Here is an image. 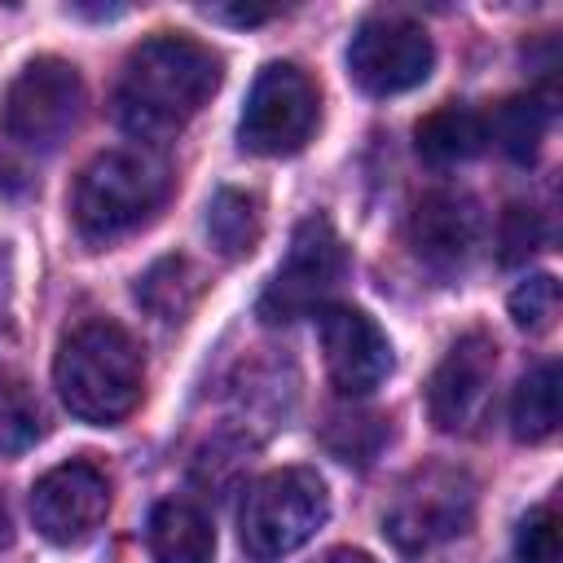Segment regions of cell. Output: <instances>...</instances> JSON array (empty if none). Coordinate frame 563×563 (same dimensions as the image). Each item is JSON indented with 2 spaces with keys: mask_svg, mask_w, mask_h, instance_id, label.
Returning <instances> with one entry per match:
<instances>
[{
  "mask_svg": "<svg viewBox=\"0 0 563 563\" xmlns=\"http://www.w3.org/2000/svg\"><path fill=\"white\" fill-rule=\"evenodd\" d=\"M220 88V57L176 31L136 44L114 88V119L136 141H172Z\"/></svg>",
  "mask_w": 563,
  "mask_h": 563,
  "instance_id": "6da1fadb",
  "label": "cell"
},
{
  "mask_svg": "<svg viewBox=\"0 0 563 563\" xmlns=\"http://www.w3.org/2000/svg\"><path fill=\"white\" fill-rule=\"evenodd\" d=\"M53 383L62 405L92 427H114L141 405L145 387V365L136 339L106 317L79 321L66 330L57 361H53Z\"/></svg>",
  "mask_w": 563,
  "mask_h": 563,
  "instance_id": "7a4b0ae2",
  "label": "cell"
},
{
  "mask_svg": "<svg viewBox=\"0 0 563 563\" xmlns=\"http://www.w3.org/2000/svg\"><path fill=\"white\" fill-rule=\"evenodd\" d=\"M172 172L154 150L123 145L84 163L70 189V220L88 242H114L141 229L167 198Z\"/></svg>",
  "mask_w": 563,
  "mask_h": 563,
  "instance_id": "3957f363",
  "label": "cell"
},
{
  "mask_svg": "<svg viewBox=\"0 0 563 563\" xmlns=\"http://www.w3.org/2000/svg\"><path fill=\"white\" fill-rule=\"evenodd\" d=\"M325 515H330V493H325L317 471H308V466L268 471L246 488V501H242V515H238L242 545L260 563L286 559L303 541L317 537Z\"/></svg>",
  "mask_w": 563,
  "mask_h": 563,
  "instance_id": "277c9868",
  "label": "cell"
},
{
  "mask_svg": "<svg viewBox=\"0 0 563 563\" xmlns=\"http://www.w3.org/2000/svg\"><path fill=\"white\" fill-rule=\"evenodd\" d=\"M471 519H475V479L462 466L427 462L396 484L383 510V532L396 550L422 554L462 537Z\"/></svg>",
  "mask_w": 563,
  "mask_h": 563,
  "instance_id": "5b68a950",
  "label": "cell"
},
{
  "mask_svg": "<svg viewBox=\"0 0 563 563\" xmlns=\"http://www.w3.org/2000/svg\"><path fill=\"white\" fill-rule=\"evenodd\" d=\"M84 114V79L62 57L26 62L0 97V136L26 154H53Z\"/></svg>",
  "mask_w": 563,
  "mask_h": 563,
  "instance_id": "8992f818",
  "label": "cell"
},
{
  "mask_svg": "<svg viewBox=\"0 0 563 563\" xmlns=\"http://www.w3.org/2000/svg\"><path fill=\"white\" fill-rule=\"evenodd\" d=\"M343 277H347V246H343V238L334 233V224L325 216H308V220L295 224L286 260L268 277L255 312L268 325L299 321L308 312H321L330 303V295L343 286Z\"/></svg>",
  "mask_w": 563,
  "mask_h": 563,
  "instance_id": "52a82bcc",
  "label": "cell"
},
{
  "mask_svg": "<svg viewBox=\"0 0 563 563\" xmlns=\"http://www.w3.org/2000/svg\"><path fill=\"white\" fill-rule=\"evenodd\" d=\"M312 128H317V88H312V79L290 62H268L255 75V84L246 92V106H242V119H238L242 150L264 154V158H282V154L303 150Z\"/></svg>",
  "mask_w": 563,
  "mask_h": 563,
  "instance_id": "ba28073f",
  "label": "cell"
},
{
  "mask_svg": "<svg viewBox=\"0 0 563 563\" xmlns=\"http://www.w3.org/2000/svg\"><path fill=\"white\" fill-rule=\"evenodd\" d=\"M431 35L400 13H374L356 26L347 44V75L369 97H396L431 75Z\"/></svg>",
  "mask_w": 563,
  "mask_h": 563,
  "instance_id": "9c48e42d",
  "label": "cell"
},
{
  "mask_svg": "<svg viewBox=\"0 0 563 563\" xmlns=\"http://www.w3.org/2000/svg\"><path fill=\"white\" fill-rule=\"evenodd\" d=\"M493 374H497V343L484 330L462 334L444 361L435 365L427 383V413L440 431L466 435L484 422L493 400Z\"/></svg>",
  "mask_w": 563,
  "mask_h": 563,
  "instance_id": "30bf717a",
  "label": "cell"
},
{
  "mask_svg": "<svg viewBox=\"0 0 563 563\" xmlns=\"http://www.w3.org/2000/svg\"><path fill=\"white\" fill-rule=\"evenodd\" d=\"M110 510V479L92 462H62L31 488L35 532L53 545L88 541Z\"/></svg>",
  "mask_w": 563,
  "mask_h": 563,
  "instance_id": "8fae6325",
  "label": "cell"
},
{
  "mask_svg": "<svg viewBox=\"0 0 563 563\" xmlns=\"http://www.w3.org/2000/svg\"><path fill=\"white\" fill-rule=\"evenodd\" d=\"M409 246L435 277H457L475 264L484 246V211L462 189H435L418 198L409 216Z\"/></svg>",
  "mask_w": 563,
  "mask_h": 563,
  "instance_id": "7c38bea8",
  "label": "cell"
},
{
  "mask_svg": "<svg viewBox=\"0 0 563 563\" xmlns=\"http://www.w3.org/2000/svg\"><path fill=\"white\" fill-rule=\"evenodd\" d=\"M321 330V352H325V374L339 396H369L387 374H391V343L383 325L347 303H325L317 312Z\"/></svg>",
  "mask_w": 563,
  "mask_h": 563,
  "instance_id": "4fadbf2b",
  "label": "cell"
},
{
  "mask_svg": "<svg viewBox=\"0 0 563 563\" xmlns=\"http://www.w3.org/2000/svg\"><path fill=\"white\" fill-rule=\"evenodd\" d=\"M150 563H211L216 528L194 501H158L145 523Z\"/></svg>",
  "mask_w": 563,
  "mask_h": 563,
  "instance_id": "5bb4252c",
  "label": "cell"
},
{
  "mask_svg": "<svg viewBox=\"0 0 563 563\" xmlns=\"http://www.w3.org/2000/svg\"><path fill=\"white\" fill-rule=\"evenodd\" d=\"M413 145H418V154H422L427 163H435V167L466 163V158H475V154L488 145V123H484L479 110L449 101V106L431 110V114L413 128Z\"/></svg>",
  "mask_w": 563,
  "mask_h": 563,
  "instance_id": "9a60e30c",
  "label": "cell"
},
{
  "mask_svg": "<svg viewBox=\"0 0 563 563\" xmlns=\"http://www.w3.org/2000/svg\"><path fill=\"white\" fill-rule=\"evenodd\" d=\"M198 295H202V273H198V264L185 260V255L158 260V264L136 282V303H141L150 317L167 321V325L185 321V317L194 312Z\"/></svg>",
  "mask_w": 563,
  "mask_h": 563,
  "instance_id": "2e32d148",
  "label": "cell"
},
{
  "mask_svg": "<svg viewBox=\"0 0 563 563\" xmlns=\"http://www.w3.org/2000/svg\"><path fill=\"white\" fill-rule=\"evenodd\" d=\"M559 427V365L541 361L537 369H528L510 396V431L528 444L550 440Z\"/></svg>",
  "mask_w": 563,
  "mask_h": 563,
  "instance_id": "e0dca14e",
  "label": "cell"
},
{
  "mask_svg": "<svg viewBox=\"0 0 563 563\" xmlns=\"http://www.w3.org/2000/svg\"><path fill=\"white\" fill-rule=\"evenodd\" d=\"M207 238L220 255L238 260L260 242V202L246 189H216L207 202Z\"/></svg>",
  "mask_w": 563,
  "mask_h": 563,
  "instance_id": "ac0fdd59",
  "label": "cell"
},
{
  "mask_svg": "<svg viewBox=\"0 0 563 563\" xmlns=\"http://www.w3.org/2000/svg\"><path fill=\"white\" fill-rule=\"evenodd\" d=\"M40 435H44V409L35 391L18 374L0 369V453H26Z\"/></svg>",
  "mask_w": 563,
  "mask_h": 563,
  "instance_id": "d6986e66",
  "label": "cell"
},
{
  "mask_svg": "<svg viewBox=\"0 0 563 563\" xmlns=\"http://www.w3.org/2000/svg\"><path fill=\"white\" fill-rule=\"evenodd\" d=\"M545 128H550V106L541 97H510L497 119H493V132H497V145L515 158V163H528L537 158L541 141H545Z\"/></svg>",
  "mask_w": 563,
  "mask_h": 563,
  "instance_id": "ffe728a7",
  "label": "cell"
},
{
  "mask_svg": "<svg viewBox=\"0 0 563 563\" xmlns=\"http://www.w3.org/2000/svg\"><path fill=\"white\" fill-rule=\"evenodd\" d=\"M383 435H387L383 418H378V413H356V409H352V413H334L330 427H325V444H330V453H339L343 462H369V457L378 453Z\"/></svg>",
  "mask_w": 563,
  "mask_h": 563,
  "instance_id": "44dd1931",
  "label": "cell"
},
{
  "mask_svg": "<svg viewBox=\"0 0 563 563\" xmlns=\"http://www.w3.org/2000/svg\"><path fill=\"white\" fill-rule=\"evenodd\" d=\"M510 317H515V325L528 330V334L550 330L554 317H559V282H554L550 273H537V277L519 282V286L510 290Z\"/></svg>",
  "mask_w": 563,
  "mask_h": 563,
  "instance_id": "7402d4cb",
  "label": "cell"
},
{
  "mask_svg": "<svg viewBox=\"0 0 563 563\" xmlns=\"http://www.w3.org/2000/svg\"><path fill=\"white\" fill-rule=\"evenodd\" d=\"M545 242V224H541V211L537 207H523V202H510L501 211V224H497V255L501 264H523L528 255H537Z\"/></svg>",
  "mask_w": 563,
  "mask_h": 563,
  "instance_id": "603a6c76",
  "label": "cell"
},
{
  "mask_svg": "<svg viewBox=\"0 0 563 563\" xmlns=\"http://www.w3.org/2000/svg\"><path fill=\"white\" fill-rule=\"evenodd\" d=\"M519 563H559V515L554 506H532L515 528Z\"/></svg>",
  "mask_w": 563,
  "mask_h": 563,
  "instance_id": "cb8c5ba5",
  "label": "cell"
},
{
  "mask_svg": "<svg viewBox=\"0 0 563 563\" xmlns=\"http://www.w3.org/2000/svg\"><path fill=\"white\" fill-rule=\"evenodd\" d=\"M216 18H224V22H238V26H255V22H268V18H277V9H216Z\"/></svg>",
  "mask_w": 563,
  "mask_h": 563,
  "instance_id": "d4e9b609",
  "label": "cell"
},
{
  "mask_svg": "<svg viewBox=\"0 0 563 563\" xmlns=\"http://www.w3.org/2000/svg\"><path fill=\"white\" fill-rule=\"evenodd\" d=\"M317 563H374V554H365V550H352V545H339V550H325Z\"/></svg>",
  "mask_w": 563,
  "mask_h": 563,
  "instance_id": "484cf974",
  "label": "cell"
},
{
  "mask_svg": "<svg viewBox=\"0 0 563 563\" xmlns=\"http://www.w3.org/2000/svg\"><path fill=\"white\" fill-rule=\"evenodd\" d=\"M13 541V523H9V506H4V497H0V550Z\"/></svg>",
  "mask_w": 563,
  "mask_h": 563,
  "instance_id": "4316f807",
  "label": "cell"
}]
</instances>
